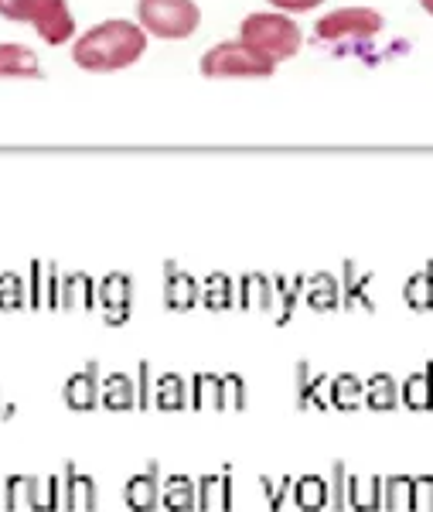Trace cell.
I'll return each mask as SVG.
<instances>
[{"label":"cell","instance_id":"cell-1","mask_svg":"<svg viewBox=\"0 0 433 512\" xmlns=\"http://www.w3.org/2000/svg\"><path fill=\"white\" fill-rule=\"evenodd\" d=\"M147 41L151 35L130 18L99 21L72 38V62L86 72H120L144 59Z\"/></svg>","mask_w":433,"mask_h":512},{"label":"cell","instance_id":"cell-2","mask_svg":"<svg viewBox=\"0 0 433 512\" xmlns=\"http://www.w3.org/2000/svg\"><path fill=\"white\" fill-rule=\"evenodd\" d=\"M239 38H243L246 45H253L260 55H266V59H273L277 65L294 59L304 45L301 24L294 21V14H283V11L246 14L243 24H239Z\"/></svg>","mask_w":433,"mask_h":512},{"label":"cell","instance_id":"cell-3","mask_svg":"<svg viewBox=\"0 0 433 512\" xmlns=\"http://www.w3.org/2000/svg\"><path fill=\"white\" fill-rule=\"evenodd\" d=\"M0 18L31 24L45 45H69L79 35L69 0H0Z\"/></svg>","mask_w":433,"mask_h":512},{"label":"cell","instance_id":"cell-4","mask_svg":"<svg viewBox=\"0 0 433 512\" xmlns=\"http://www.w3.org/2000/svg\"><path fill=\"white\" fill-rule=\"evenodd\" d=\"M198 69L208 79H270L277 72V62L260 55L243 38H229L219 45H208Z\"/></svg>","mask_w":433,"mask_h":512},{"label":"cell","instance_id":"cell-5","mask_svg":"<svg viewBox=\"0 0 433 512\" xmlns=\"http://www.w3.org/2000/svg\"><path fill=\"white\" fill-rule=\"evenodd\" d=\"M137 24L151 38L181 41L198 31L202 7L198 0H137Z\"/></svg>","mask_w":433,"mask_h":512},{"label":"cell","instance_id":"cell-6","mask_svg":"<svg viewBox=\"0 0 433 512\" xmlns=\"http://www.w3.org/2000/svg\"><path fill=\"white\" fill-rule=\"evenodd\" d=\"M386 28V18L376 11V7H335V11L321 14L314 21V35L318 41H328V45H362V41L376 38L379 31Z\"/></svg>","mask_w":433,"mask_h":512},{"label":"cell","instance_id":"cell-7","mask_svg":"<svg viewBox=\"0 0 433 512\" xmlns=\"http://www.w3.org/2000/svg\"><path fill=\"white\" fill-rule=\"evenodd\" d=\"M62 506L65 509H86V512L99 506L96 478L79 472L76 461H65L62 465Z\"/></svg>","mask_w":433,"mask_h":512},{"label":"cell","instance_id":"cell-8","mask_svg":"<svg viewBox=\"0 0 433 512\" xmlns=\"http://www.w3.org/2000/svg\"><path fill=\"white\" fill-rule=\"evenodd\" d=\"M123 499H127L130 509L147 512L161 502V465L157 461H147L144 472L130 475L127 485H123Z\"/></svg>","mask_w":433,"mask_h":512},{"label":"cell","instance_id":"cell-9","mask_svg":"<svg viewBox=\"0 0 433 512\" xmlns=\"http://www.w3.org/2000/svg\"><path fill=\"white\" fill-rule=\"evenodd\" d=\"M41 59L24 41H0V79H38Z\"/></svg>","mask_w":433,"mask_h":512},{"label":"cell","instance_id":"cell-10","mask_svg":"<svg viewBox=\"0 0 433 512\" xmlns=\"http://www.w3.org/2000/svg\"><path fill=\"white\" fill-rule=\"evenodd\" d=\"M345 506L372 512L382 506V478L379 475H345Z\"/></svg>","mask_w":433,"mask_h":512},{"label":"cell","instance_id":"cell-11","mask_svg":"<svg viewBox=\"0 0 433 512\" xmlns=\"http://www.w3.org/2000/svg\"><path fill=\"white\" fill-rule=\"evenodd\" d=\"M198 509H229L232 506V475L222 468L219 475L208 472L198 478Z\"/></svg>","mask_w":433,"mask_h":512},{"label":"cell","instance_id":"cell-12","mask_svg":"<svg viewBox=\"0 0 433 512\" xmlns=\"http://www.w3.org/2000/svg\"><path fill=\"white\" fill-rule=\"evenodd\" d=\"M62 506V475H31V492H28V509L35 512H52Z\"/></svg>","mask_w":433,"mask_h":512},{"label":"cell","instance_id":"cell-13","mask_svg":"<svg viewBox=\"0 0 433 512\" xmlns=\"http://www.w3.org/2000/svg\"><path fill=\"white\" fill-rule=\"evenodd\" d=\"M161 499L171 509H195L198 506V485L191 475H168L161 485Z\"/></svg>","mask_w":433,"mask_h":512},{"label":"cell","instance_id":"cell-14","mask_svg":"<svg viewBox=\"0 0 433 512\" xmlns=\"http://www.w3.org/2000/svg\"><path fill=\"white\" fill-rule=\"evenodd\" d=\"M399 400L413 410L433 407V366L420 369V373H413L410 379H406V383L399 386Z\"/></svg>","mask_w":433,"mask_h":512},{"label":"cell","instance_id":"cell-15","mask_svg":"<svg viewBox=\"0 0 433 512\" xmlns=\"http://www.w3.org/2000/svg\"><path fill=\"white\" fill-rule=\"evenodd\" d=\"M65 400L72 403V407H93L99 403V376H96V366H86L82 373H76L65 383Z\"/></svg>","mask_w":433,"mask_h":512},{"label":"cell","instance_id":"cell-16","mask_svg":"<svg viewBox=\"0 0 433 512\" xmlns=\"http://www.w3.org/2000/svg\"><path fill=\"white\" fill-rule=\"evenodd\" d=\"M133 400H137V386H133L130 376L113 373L110 379L99 383V403H103V407L123 410V407H133Z\"/></svg>","mask_w":433,"mask_h":512},{"label":"cell","instance_id":"cell-17","mask_svg":"<svg viewBox=\"0 0 433 512\" xmlns=\"http://www.w3.org/2000/svg\"><path fill=\"white\" fill-rule=\"evenodd\" d=\"M290 499L301 509H321L328 502V478L307 472L301 478H294V489H290Z\"/></svg>","mask_w":433,"mask_h":512},{"label":"cell","instance_id":"cell-18","mask_svg":"<svg viewBox=\"0 0 433 512\" xmlns=\"http://www.w3.org/2000/svg\"><path fill=\"white\" fill-rule=\"evenodd\" d=\"M188 400V390H185V379L178 373H164L161 379L154 383V393H151V403L161 410H178L185 407Z\"/></svg>","mask_w":433,"mask_h":512},{"label":"cell","instance_id":"cell-19","mask_svg":"<svg viewBox=\"0 0 433 512\" xmlns=\"http://www.w3.org/2000/svg\"><path fill=\"white\" fill-rule=\"evenodd\" d=\"M365 400H369V407L376 410H389L399 403V383L389 373H376L365 383Z\"/></svg>","mask_w":433,"mask_h":512},{"label":"cell","instance_id":"cell-20","mask_svg":"<svg viewBox=\"0 0 433 512\" xmlns=\"http://www.w3.org/2000/svg\"><path fill=\"white\" fill-rule=\"evenodd\" d=\"M382 506L386 509H413V478L410 475L382 478Z\"/></svg>","mask_w":433,"mask_h":512},{"label":"cell","instance_id":"cell-21","mask_svg":"<svg viewBox=\"0 0 433 512\" xmlns=\"http://www.w3.org/2000/svg\"><path fill=\"white\" fill-rule=\"evenodd\" d=\"M362 396H365V383L358 376L341 373V376L331 379V403H335V407L352 410V407L362 403Z\"/></svg>","mask_w":433,"mask_h":512},{"label":"cell","instance_id":"cell-22","mask_svg":"<svg viewBox=\"0 0 433 512\" xmlns=\"http://www.w3.org/2000/svg\"><path fill=\"white\" fill-rule=\"evenodd\" d=\"M28 492H31V475H7L4 489H0V502H4L7 509H28Z\"/></svg>","mask_w":433,"mask_h":512},{"label":"cell","instance_id":"cell-23","mask_svg":"<svg viewBox=\"0 0 433 512\" xmlns=\"http://www.w3.org/2000/svg\"><path fill=\"white\" fill-rule=\"evenodd\" d=\"M191 396H195L198 407H222V379L212 373H202L191 386Z\"/></svg>","mask_w":433,"mask_h":512},{"label":"cell","instance_id":"cell-24","mask_svg":"<svg viewBox=\"0 0 433 512\" xmlns=\"http://www.w3.org/2000/svg\"><path fill=\"white\" fill-rule=\"evenodd\" d=\"M406 301L416 304V308H430L433 304V274H416L406 284Z\"/></svg>","mask_w":433,"mask_h":512},{"label":"cell","instance_id":"cell-25","mask_svg":"<svg viewBox=\"0 0 433 512\" xmlns=\"http://www.w3.org/2000/svg\"><path fill=\"white\" fill-rule=\"evenodd\" d=\"M345 461H331V472H328V506L331 509H345Z\"/></svg>","mask_w":433,"mask_h":512},{"label":"cell","instance_id":"cell-26","mask_svg":"<svg viewBox=\"0 0 433 512\" xmlns=\"http://www.w3.org/2000/svg\"><path fill=\"white\" fill-rule=\"evenodd\" d=\"M260 485H263L266 502H270L273 509H280L283 502L290 499V489H294V478H290V475H280L277 482H273L270 475H263V478H260Z\"/></svg>","mask_w":433,"mask_h":512},{"label":"cell","instance_id":"cell-27","mask_svg":"<svg viewBox=\"0 0 433 512\" xmlns=\"http://www.w3.org/2000/svg\"><path fill=\"white\" fill-rule=\"evenodd\" d=\"M222 407H246V383L239 376H226L222 379Z\"/></svg>","mask_w":433,"mask_h":512},{"label":"cell","instance_id":"cell-28","mask_svg":"<svg viewBox=\"0 0 433 512\" xmlns=\"http://www.w3.org/2000/svg\"><path fill=\"white\" fill-rule=\"evenodd\" d=\"M127 294H130L127 277H110V280L103 284V301H106V308H120V311H123V304H127Z\"/></svg>","mask_w":433,"mask_h":512},{"label":"cell","instance_id":"cell-29","mask_svg":"<svg viewBox=\"0 0 433 512\" xmlns=\"http://www.w3.org/2000/svg\"><path fill=\"white\" fill-rule=\"evenodd\" d=\"M195 297V280L185 274H171L168 280V301L171 304H188Z\"/></svg>","mask_w":433,"mask_h":512},{"label":"cell","instance_id":"cell-30","mask_svg":"<svg viewBox=\"0 0 433 512\" xmlns=\"http://www.w3.org/2000/svg\"><path fill=\"white\" fill-rule=\"evenodd\" d=\"M413 509H423V512L433 509V475L413 478Z\"/></svg>","mask_w":433,"mask_h":512},{"label":"cell","instance_id":"cell-31","mask_svg":"<svg viewBox=\"0 0 433 512\" xmlns=\"http://www.w3.org/2000/svg\"><path fill=\"white\" fill-rule=\"evenodd\" d=\"M273 11H283V14H304V11H314L321 7L324 0H270Z\"/></svg>","mask_w":433,"mask_h":512},{"label":"cell","instance_id":"cell-32","mask_svg":"<svg viewBox=\"0 0 433 512\" xmlns=\"http://www.w3.org/2000/svg\"><path fill=\"white\" fill-rule=\"evenodd\" d=\"M311 301L314 304H335V284H331L328 277H318V280H314Z\"/></svg>","mask_w":433,"mask_h":512},{"label":"cell","instance_id":"cell-33","mask_svg":"<svg viewBox=\"0 0 433 512\" xmlns=\"http://www.w3.org/2000/svg\"><path fill=\"white\" fill-rule=\"evenodd\" d=\"M243 297L246 301H266V297H270V287H266L263 277H249L243 284Z\"/></svg>","mask_w":433,"mask_h":512},{"label":"cell","instance_id":"cell-34","mask_svg":"<svg viewBox=\"0 0 433 512\" xmlns=\"http://www.w3.org/2000/svg\"><path fill=\"white\" fill-rule=\"evenodd\" d=\"M208 301L212 304H222V301H229V284L226 280H212V284H208Z\"/></svg>","mask_w":433,"mask_h":512},{"label":"cell","instance_id":"cell-35","mask_svg":"<svg viewBox=\"0 0 433 512\" xmlns=\"http://www.w3.org/2000/svg\"><path fill=\"white\" fill-rule=\"evenodd\" d=\"M86 294H89V284H86V280L72 277V280H69V301H79V297H86Z\"/></svg>","mask_w":433,"mask_h":512},{"label":"cell","instance_id":"cell-36","mask_svg":"<svg viewBox=\"0 0 433 512\" xmlns=\"http://www.w3.org/2000/svg\"><path fill=\"white\" fill-rule=\"evenodd\" d=\"M420 7H423V11L430 14V18H433V0H420Z\"/></svg>","mask_w":433,"mask_h":512}]
</instances>
